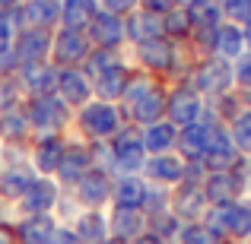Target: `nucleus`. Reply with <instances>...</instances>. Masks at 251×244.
Wrapping results in <instances>:
<instances>
[{
  "label": "nucleus",
  "mask_w": 251,
  "mask_h": 244,
  "mask_svg": "<svg viewBox=\"0 0 251 244\" xmlns=\"http://www.w3.org/2000/svg\"><path fill=\"white\" fill-rule=\"evenodd\" d=\"M175 244H223V241L216 235H210L201 222H188V225H181V235H178Z\"/></svg>",
  "instance_id": "37"
},
{
  "label": "nucleus",
  "mask_w": 251,
  "mask_h": 244,
  "mask_svg": "<svg viewBox=\"0 0 251 244\" xmlns=\"http://www.w3.org/2000/svg\"><path fill=\"white\" fill-rule=\"evenodd\" d=\"M0 244H16V235H13V222H0Z\"/></svg>",
  "instance_id": "44"
},
{
  "label": "nucleus",
  "mask_w": 251,
  "mask_h": 244,
  "mask_svg": "<svg viewBox=\"0 0 251 244\" xmlns=\"http://www.w3.org/2000/svg\"><path fill=\"white\" fill-rule=\"evenodd\" d=\"M19 10L25 16V25H32V29H61V0H23Z\"/></svg>",
  "instance_id": "28"
},
{
  "label": "nucleus",
  "mask_w": 251,
  "mask_h": 244,
  "mask_svg": "<svg viewBox=\"0 0 251 244\" xmlns=\"http://www.w3.org/2000/svg\"><path fill=\"white\" fill-rule=\"evenodd\" d=\"M45 244H80V241H76V235H74V228H70V225L57 222V228L51 232V238L45 241Z\"/></svg>",
  "instance_id": "43"
},
{
  "label": "nucleus",
  "mask_w": 251,
  "mask_h": 244,
  "mask_svg": "<svg viewBox=\"0 0 251 244\" xmlns=\"http://www.w3.org/2000/svg\"><path fill=\"white\" fill-rule=\"evenodd\" d=\"M70 228H74L80 244H105L111 238L108 235V213L105 209H80V216L70 222Z\"/></svg>",
  "instance_id": "21"
},
{
  "label": "nucleus",
  "mask_w": 251,
  "mask_h": 244,
  "mask_svg": "<svg viewBox=\"0 0 251 244\" xmlns=\"http://www.w3.org/2000/svg\"><path fill=\"white\" fill-rule=\"evenodd\" d=\"M130 244H166V241H162L159 235H153V232H143L140 238H134V241H130Z\"/></svg>",
  "instance_id": "46"
},
{
  "label": "nucleus",
  "mask_w": 251,
  "mask_h": 244,
  "mask_svg": "<svg viewBox=\"0 0 251 244\" xmlns=\"http://www.w3.org/2000/svg\"><path fill=\"white\" fill-rule=\"evenodd\" d=\"M150 194V184L143 175H115V184H111V206L121 209H143Z\"/></svg>",
  "instance_id": "20"
},
{
  "label": "nucleus",
  "mask_w": 251,
  "mask_h": 244,
  "mask_svg": "<svg viewBox=\"0 0 251 244\" xmlns=\"http://www.w3.org/2000/svg\"><path fill=\"white\" fill-rule=\"evenodd\" d=\"M111 184H115V175H108L102 168H89L70 187V194L80 203V209H108L111 206Z\"/></svg>",
  "instance_id": "6"
},
{
  "label": "nucleus",
  "mask_w": 251,
  "mask_h": 244,
  "mask_svg": "<svg viewBox=\"0 0 251 244\" xmlns=\"http://www.w3.org/2000/svg\"><path fill=\"white\" fill-rule=\"evenodd\" d=\"M108 235L124 244H130L134 238H140L147 232V213L143 209H121V206H108Z\"/></svg>",
  "instance_id": "19"
},
{
  "label": "nucleus",
  "mask_w": 251,
  "mask_h": 244,
  "mask_svg": "<svg viewBox=\"0 0 251 244\" xmlns=\"http://www.w3.org/2000/svg\"><path fill=\"white\" fill-rule=\"evenodd\" d=\"M57 98H61L64 105H70L74 111H80L86 102H92L96 98V92H92V80L89 73H86L83 67H57Z\"/></svg>",
  "instance_id": "13"
},
{
  "label": "nucleus",
  "mask_w": 251,
  "mask_h": 244,
  "mask_svg": "<svg viewBox=\"0 0 251 244\" xmlns=\"http://www.w3.org/2000/svg\"><path fill=\"white\" fill-rule=\"evenodd\" d=\"M140 6L156 13V16H166V13L178 10V6H188V0H140Z\"/></svg>",
  "instance_id": "42"
},
{
  "label": "nucleus",
  "mask_w": 251,
  "mask_h": 244,
  "mask_svg": "<svg viewBox=\"0 0 251 244\" xmlns=\"http://www.w3.org/2000/svg\"><path fill=\"white\" fill-rule=\"evenodd\" d=\"M16 6H23V0H0V16L10 10H16Z\"/></svg>",
  "instance_id": "47"
},
{
  "label": "nucleus",
  "mask_w": 251,
  "mask_h": 244,
  "mask_svg": "<svg viewBox=\"0 0 251 244\" xmlns=\"http://www.w3.org/2000/svg\"><path fill=\"white\" fill-rule=\"evenodd\" d=\"M140 133H143V146H147V155L175 153L178 127H175L172 121H156V124H150V127H143Z\"/></svg>",
  "instance_id": "30"
},
{
  "label": "nucleus",
  "mask_w": 251,
  "mask_h": 244,
  "mask_svg": "<svg viewBox=\"0 0 251 244\" xmlns=\"http://www.w3.org/2000/svg\"><path fill=\"white\" fill-rule=\"evenodd\" d=\"M92 54V42L86 32L74 29H57L54 32V44H51V64L54 67H83Z\"/></svg>",
  "instance_id": "9"
},
{
  "label": "nucleus",
  "mask_w": 251,
  "mask_h": 244,
  "mask_svg": "<svg viewBox=\"0 0 251 244\" xmlns=\"http://www.w3.org/2000/svg\"><path fill=\"white\" fill-rule=\"evenodd\" d=\"M19 54L16 48H13V42H6V38H0V73H16L19 70Z\"/></svg>",
  "instance_id": "40"
},
{
  "label": "nucleus",
  "mask_w": 251,
  "mask_h": 244,
  "mask_svg": "<svg viewBox=\"0 0 251 244\" xmlns=\"http://www.w3.org/2000/svg\"><path fill=\"white\" fill-rule=\"evenodd\" d=\"M229 127V136H232V146L239 149L242 159H251V108L242 111L239 117H235L232 124H226Z\"/></svg>",
  "instance_id": "35"
},
{
  "label": "nucleus",
  "mask_w": 251,
  "mask_h": 244,
  "mask_svg": "<svg viewBox=\"0 0 251 244\" xmlns=\"http://www.w3.org/2000/svg\"><path fill=\"white\" fill-rule=\"evenodd\" d=\"M23 111L29 117V127L35 136L42 133H70L74 130V108L64 105L54 95H38V98H25Z\"/></svg>",
  "instance_id": "2"
},
{
  "label": "nucleus",
  "mask_w": 251,
  "mask_h": 244,
  "mask_svg": "<svg viewBox=\"0 0 251 244\" xmlns=\"http://www.w3.org/2000/svg\"><path fill=\"white\" fill-rule=\"evenodd\" d=\"M124 32H127V48L156 42V38H166V32H162V16L143 10V6L134 10L130 16H124Z\"/></svg>",
  "instance_id": "18"
},
{
  "label": "nucleus",
  "mask_w": 251,
  "mask_h": 244,
  "mask_svg": "<svg viewBox=\"0 0 251 244\" xmlns=\"http://www.w3.org/2000/svg\"><path fill=\"white\" fill-rule=\"evenodd\" d=\"M25 98H23V89H19L16 76L13 73H0V111H10V108H19Z\"/></svg>",
  "instance_id": "36"
},
{
  "label": "nucleus",
  "mask_w": 251,
  "mask_h": 244,
  "mask_svg": "<svg viewBox=\"0 0 251 244\" xmlns=\"http://www.w3.org/2000/svg\"><path fill=\"white\" fill-rule=\"evenodd\" d=\"M156 83H162V80H156V76H150V73H143V70H137L134 67V73H130V83H127V89H124V95H121V111H127L130 105H137L143 95H147L150 89H156Z\"/></svg>",
  "instance_id": "34"
},
{
  "label": "nucleus",
  "mask_w": 251,
  "mask_h": 244,
  "mask_svg": "<svg viewBox=\"0 0 251 244\" xmlns=\"http://www.w3.org/2000/svg\"><path fill=\"white\" fill-rule=\"evenodd\" d=\"M213 57H223V61L235 64L242 54H248L245 51V32H242V25L235 22H226L223 19L220 25H216V35H213V51H210Z\"/></svg>",
  "instance_id": "25"
},
{
  "label": "nucleus",
  "mask_w": 251,
  "mask_h": 244,
  "mask_svg": "<svg viewBox=\"0 0 251 244\" xmlns=\"http://www.w3.org/2000/svg\"><path fill=\"white\" fill-rule=\"evenodd\" d=\"M188 83L194 86L207 102H213V98L226 95L229 89H235V83H232V64L223 61V57H213V54L201 57V61H194V67H191Z\"/></svg>",
  "instance_id": "3"
},
{
  "label": "nucleus",
  "mask_w": 251,
  "mask_h": 244,
  "mask_svg": "<svg viewBox=\"0 0 251 244\" xmlns=\"http://www.w3.org/2000/svg\"><path fill=\"white\" fill-rule=\"evenodd\" d=\"M92 48H111V51H127V32H124V19L115 13L99 10L96 19L86 29Z\"/></svg>",
  "instance_id": "14"
},
{
  "label": "nucleus",
  "mask_w": 251,
  "mask_h": 244,
  "mask_svg": "<svg viewBox=\"0 0 251 244\" xmlns=\"http://www.w3.org/2000/svg\"><path fill=\"white\" fill-rule=\"evenodd\" d=\"M61 194H64V187L54 177L38 175L35 181H32V187L25 190V197L16 203V216H54Z\"/></svg>",
  "instance_id": "10"
},
{
  "label": "nucleus",
  "mask_w": 251,
  "mask_h": 244,
  "mask_svg": "<svg viewBox=\"0 0 251 244\" xmlns=\"http://www.w3.org/2000/svg\"><path fill=\"white\" fill-rule=\"evenodd\" d=\"M99 10V0H61V29L86 32Z\"/></svg>",
  "instance_id": "29"
},
{
  "label": "nucleus",
  "mask_w": 251,
  "mask_h": 244,
  "mask_svg": "<svg viewBox=\"0 0 251 244\" xmlns=\"http://www.w3.org/2000/svg\"><path fill=\"white\" fill-rule=\"evenodd\" d=\"M54 228H57V216H16L13 219L16 244H45Z\"/></svg>",
  "instance_id": "24"
},
{
  "label": "nucleus",
  "mask_w": 251,
  "mask_h": 244,
  "mask_svg": "<svg viewBox=\"0 0 251 244\" xmlns=\"http://www.w3.org/2000/svg\"><path fill=\"white\" fill-rule=\"evenodd\" d=\"M169 209L184 222V225H188V222H201L203 216H207V209H210L207 194H203V184H191V181L175 184L172 194H169Z\"/></svg>",
  "instance_id": "11"
},
{
  "label": "nucleus",
  "mask_w": 251,
  "mask_h": 244,
  "mask_svg": "<svg viewBox=\"0 0 251 244\" xmlns=\"http://www.w3.org/2000/svg\"><path fill=\"white\" fill-rule=\"evenodd\" d=\"M207 136H210V124L207 121L188 124V127L178 130L175 153L181 155L184 162H203V155H207Z\"/></svg>",
  "instance_id": "26"
},
{
  "label": "nucleus",
  "mask_w": 251,
  "mask_h": 244,
  "mask_svg": "<svg viewBox=\"0 0 251 244\" xmlns=\"http://www.w3.org/2000/svg\"><path fill=\"white\" fill-rule=\"evenodd\" d=\"M203 111H207V98L194 89L188 80L169 83V98H166V121H172L178 130L188 127V124L203 121Z\"/></svg>",
  "instance_id": "4"
},
{
  "label": "nucleus",
  "mask_w": 251,
  "mask_h": 244,
  "mask_svg": "<svg viewBox=\"0 0 251 244\" xmlns=\"http://www.w3.org/2000/svg\"><path fill=\"white\" fill-rule=\"evenodd\" d=\"M51 44H54V32L25 25L23 35L13 42V48H16L19 61H51Z\"/></svg>",
  "instance_id": "22"
},
{
  "label": "nucleus",
  "mask_w": 251,
  "mask_h": 244,
  "mask_svg": "<svg viewBox=\"0 0 251 244\" xmlns=\"http://www.w3.org/2000/svg\"><path fill=\"white\" fill-rule=\"evenodd\" d=\"M89 168H96V165H92V146L83 143L80 136L70 133V143H67V149H64V159H61V165H57V171H54V181L61 184L64 190H70Z\"/></svg>",
  "instance_id": "12"
},
{
  "label": "nucleus",
  "mask_w": 251,
  "mask_h": 244,
  "mask_svg": "<svg viewBox=\"0 0 251 244\" xmlns=\"http://www.w3.org/2000/svg\"><path fill=\"white\" fill-rule=\"evenodd\" d=\"M99 6H102L105 13H115V16H130L134 10H140V0H99Z\"/></svg>",
  "instance_id": "41"
},
{
  "label": "nucleus",
  "mask_w": 251,
  "mask_h": 244,
  "mask_svg": "<svg viewBox=\"0 0 251 244\" xmlns=\"http://www.w3.org/2000/svg\"><path fill=\"white\" fill-rule=\"evenodd\" d=\"M111 159H115V175H140L147 165V146H143V133L134 124H124L115 136L108 140Z\"/></svg>",
  "instance_id": "5"
},
{
  "label": "nucleus",
  "mask_w": 251,
  "mask_h": 244,
  "mask_svg": "<svg viewBox=\"0 0 251 244\" xmlns=\"http://www.w3.org/2000/svg\"><path fill=\"white\" fill-rule=\"evenodd\" d=\"M166 98H169V83H156V89H150L140 102L124 111L127 124H134V127L143 130L156 121H166Z\"/></svg>",
  "instance_id": "15"
},
{
  "label": "nucleus",
  "mask_w": 251,
  "mask_h": 244,
  "mask_svg": "<svg viewBox=\"0 0 251 244\" xmlns=\"http://www.w3.org/2000/svg\"><path fill=\"white\" fill-rule=\"evenodd\" d=\"M23 29H25V16H23V10H19V6L0 16V38H6V42H16V38L23 35Z\"/></svg>",
  "instance_id": "38"
},
{
  "label": "nucleus",
  "mask_w": 251,
  "mask_h": 244,
  "mask_svg": "<svg viewBox=\"0 0 251 244\" xmlns=\"http://www.w3.org/2000/svg\"><path fill=\"white\" fill-rule=\"evenodd\" d=\"M124 61H130V54H127V51L92 48V54H89V61L83 64V70H86V73H89V80H96V76H102V73H105V70L118 67V64H124Z\"/></svg>",
  "instance_id": "32"
},
{
  "label": "nucleus",
  "mask_w": 251,
  "mask_h": 244,
  "mask_svg": "<svg viewBox=\"0 0 251 244\" xmlns=\"http://www.w3.org/2000/svg\"><path fill=\"white\" fill-rule=\"evenodd\" d=\"M124 124H127V117H124V111H121L118 102L92 98L80 111H74V130H70V133L80 136L83 143H108Z\"/></svg>",
  "instance_id": "1"
},
{
  "label": "nucleus",
  "mask_w": 251,
  "mask_h": 244,
  "mask_svg": "<svg viewBox=\"0 0 251 244\" xmlns=\"http://www.w3.org/2000/svg\"><path fill=\"white\" fill-rule=\"evenodd\" d=\"M13 76H16L19 89H23V98L54 95L57 89V67L51 61H23Z\"/></svg>",
  "instance_id": "8"
},
{
  "label": "nucleus",
  "mask_w": 251,
  "mask_h": 244,
  "mask_svg": "<svg viewBox=\"0 0 251 244\" xmlns=\"http://www.w3.org/2000/svg\"><path fill=\"white\" fill-rule=\"evenodd\" d=\"M226 235L232 244H248L251 241V200H235L229 203V225Z\"/></svg>",
  "instance_id": "31"
},
{
  "label": "nucleus",
  "mask_w": 251,
  "mask_h": 244,
  "mask_svg": "<svg viewBox=\"0 0 251 244\" xmlns=\"http://www.w3.org/2000/svg\"><path fill=\"white\" fill-rule=\"evenodd\" d=\"M181 225H184V222L178 219L172 209H162V213L147 216V232L159 235L166 244H175V241H178V235H181Z\"/></svg>",
  "instance_id": "33"
},
{
  "label": "nucleus",
  "mask_w": 251,
  "mask_h": 244,
  "mask_svg": "<svg viewBox=\"0 0 251 244\" xmlns=\"http://www.w3.org/2000/svg\"><path fill=\"white\" fill-rule=\"evenodd\" d=\"M67 143H70V133H42V136H32V143H29V165L35 168V175L54 177L57 165H61V159H64Z\"/></svg>",
  "instance_id": "7"
},
{
  "label": "nucleus",
  "mask_w": 251,
  "mask_h": 244,
  "mask_svg": "<svg viewBox=\"0 0 251 244\" xmlns=\"http://www.w3.org/2000/svg\"><path fill=\"white\" fill-rule=\"evenodd\" d=\"M130 73H134V64L124 61V64H118V67L105 70L102 76H96V80H92L96 98H102V102H121L124 89H127V83H130Z\"/></svg>",
  "instance_id": "23"
},
{
  "label": "nucleus",
  "mask_w": 251,
  "mask_h": 244,
  "mask_svg": "<svg viewBox=\"0 0 251 244\" xmlns=\"http://www.w3.org/2000/svg\"><path fill=\"white\" fill-rule=\"evenodd\" d=\"M32 127L25 117L23 105L10 111H0V146H29L32 143Z\"/></svg>",
  "instance_id": "27"
},
{
  "label": "nucleus",
  "mask_w": 251,
  "mask_h": 244,
  "mask_svg": "<svg viewBox=\"0 0 251 244\" xmlns=\"http://www.w3.org/2000/svg\"><path fill=\"white\" fill-rule=\"evenodd\" d=\"M13 219H16V206L0 200V222H13Z\"/></svg>",
  "instance_id": "45"
},
{
  "label": "nucleus",
  "mask_w": 251,
  "mask_h": 244,
  "mask_svg": "<svg viewBox=\"0 0 251 244\" xmlns=\"http://www.w3.org/2000/svg\"><path fill=\"white\" fill-rule=\"evenodd\" d=\"M147 177V184H156V187H175V184L184 181V159L178 153H162V155H150L147 165L140 171Z\"/></svg>",
  "instance_id": "16"
},
{
  "label": "nucleus",
  "mask_w": 251,
  "mask_h": 244,
  "mask_svg": "<svg viewBox=\"0 0 251 244\" xmlns=\"http://www.w3.org/2000/svg\"><path fill=\"white\" fill-rule=\"evenodd\" d=\"M35 168L29 162H13V165H0V200L16 206L19 200L25 197V190L32 187L35 181Z\"/></svg>",
  "instance_id": "17"
},
{
  "label": "nucleus",
  "mask_w": 251,
  "mask_h": 244,
  "mask_svg": "<svg viewBox=\"0 0 251 244\" xmlns=\"http://www.w3.org/2000/svg\"><path fill=\"white\" fill-rule=\"evenodd\" d=\"M105 244H124V241H118V238H108V241H105Z\"/></svg>",
  "instance_id": "48"
},
{
  "label": "nucleus",
  "mask_w": 251,
  "mask_h": 244,
  "mask_svg": "<svg viewBox=\"0 0 251 244\" xmlns=\"http://www.w3.org/2000/svg\"><path fill=\"white\" fill-rule=\"evenodd\" d=\"M232 83H235V89L251 92V54H242L232 64Z\"/></svg>",
  "instance_id": "39"
}]
</instances>
